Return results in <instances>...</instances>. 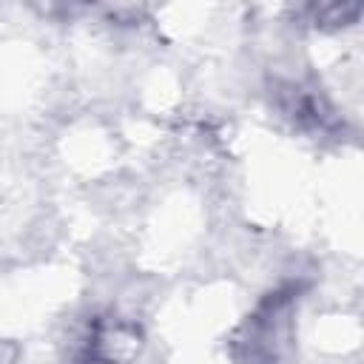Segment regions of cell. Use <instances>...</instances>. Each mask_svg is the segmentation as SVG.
I'll return each instance as SVG.
<instances>
[{"mask_svg": "<svg viewBox=\"0 0 364 364\" xmlns=\"http://www.w3.org/2000/svg\"><path fill=\"white\" fill-rule=\"evenodd\" d=\"M293 307L296 290H279L247 321V358L250 364H290L293 353Z\"/></svg>", "mask_w": 364, "mask_h": 364, "instance_id": "6da1fadb", "label": "cell"}, {"mask_svg": "<svg viewBox=\"0 0 364 364\" xmlns=\"http://www.w3.org/2000/svg\"><path fill=\"white\" fill-rule=\"evenodd\" d=\"M139 333L125 321H94L82 350L80 364H128L139 353Z\"/></svg>", "mask_w": 364, "mask_h": 364, "instance_id": "7a4b0ae2", "label": "cell"}]
</instances>
